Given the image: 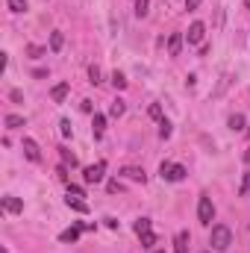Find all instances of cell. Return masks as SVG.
Segmentation results:
<instances>
[{
	"mask_svg": "<svg viewBox=\"0 0 250 253\" xmlns=\"http://www.w3.org/2000/svg\"><path fill=\"white\" fill-rule=\"evenodd\" d=\"M209 245H212V251L224 253L230 245H233V233H230V227H224V224H218V227H212V236H209Z\"/></svg>",
	"mask_w": 250,
	"mask_h": 253,
	"instance_id": "6da1fadb",
	"label": "cell"
},
{
	"mask_svg": "<svg viewBox=\"0 0 250 253\" xmlns=\"http://www.w3.org/2000/svg\"><path fill=\"white\" fill-rule=\"evenodd\" d=\"M159 174H162V180H168V183H180V180H186V168L183 165H177V162H162L159 165Z\"/></svg>",
	"mask_w": 250,
	"mask_h": 253,
	"instance_id": "7a4b0ae2",
	"label": "cell"
},
{
	"mask_svg": "<svg viewBox=\"0 0 250 253\" xmlns=\"http://www.w3.org/2000/svg\"><path fill=\"white\" fill-rule=\"evenodd\" d=\"M212 218H215V206H212V200H209L206 194H200V200H197V221L209 227Z\"/></svg>",
	"mask_w": 250,
	"mask_h": 253,
	"instance_id": "3957f363",
	"label": "cell"
},
{
	"mask_svg": "<svg viewBox=\"0 0 250 253\" xmlns=\"http://www.w3.org/2000/svg\"><path fill=\"white\" fill-rule=\"evenodd\" d=\"M103 177H106V162L103 159L85 168V183H103Z\"/></svg>",
	"mask_w": 250,
	"mask_h": 253,
	"instance_id": "277c9868",
	"label": "cell"
},
{
	"mask_svg": "<svg viewBox=\"0 0 250 253\" xmlns=\"http://www.w3.org/2000/svg\"><path fill=\"white\" fill-rule=\"evenodd\" d=\"M203 36H206V24L194 21V24L188 27V44H200V42H203Z\"/></svg>",
	"mask_w": 250,
	"mask_h": 253,
	"instance_id": "5b68a950",
	"label": "cell"
},
{
	"mask_svg": "<svg viewBox=\"0 0 250 253\" xmlns=\"http://www.w3.org/2000/svg\"><path fill=\"white\" fill-rule=\"evenodd\" d=\"M121 177L132 180V183H144V180H147L144 168H135V165H126V168H121Z\"/></svg>",
	"mask_w": 250,
	"mask_h": 253,
	"instance_id": "8992f818",
	"label": "cell"
},
{
	"mask_svg": "<svg viewBox=\"0 0 250 253\" xmlns=\"http://www.w3.org/2000/svg\"><path fill=\"white\" fill-rule=\"evenodd\" d=\"M3 212H9V215H18V212H24V203H21L18 197L6 194V197H3Z\"/></svg>",
	"mask_w": 250,
	"mask_h": 253,
	"instance_id": "52a82bcc",
	"label": "cell"
},
{
	"mask_svg": "<svg viewBox=\"0 0 250 253\" xmlns=\"http://www.w3.org/2000/svg\"><path fill=\"white\" fill-rule=\"evenodd\" d=\"M188 239H191V236H188L186 230H180L177 239H174V253H188Z\"/></svg>",
	"mask_w": 250,
	"mask_h": 253,
	"instance_id": "ba28073f",
	"label": "cell"
},
{
	"mask_svg": "<svg viewBox=\"0 0 250 253\" xmlns=\"http://www.w3.org/2000/svg\"><path fill=\"white\" fill-rule=\"evenodd\" d=\"M24 153H27V159H33V162H39V159H42L39 144H36L33 138H24Z\"/></svg>",
	"mask_w": 250,
	"mask_h": 253,
	"instance_id": "9c48e42d",
	"label": "cell"
},
{
	"mask_svg": "<svg viewBox=\"0 0 250 253\" xmlns=\"http://www.w3.org/2000/svg\"><path fill=\"white\" fill-rule=\"evenodd\" d=\"M180 50H183V36L174 33V36L168 39V53H171V56H180Z\"/></svg>",
	"mask_w": 250,
	"mask_h": 253,
	"instance_id": "30bf717a",
	"label": "cell"
},
{
	"mask_svg": "<svg viewBox=\"0 0 250 253\" xmlns=\"http://www.w3.org/2000/svg\"><path fill=\"white\" fill-rule=\"evenodd\" d=\"M68 83H59V85H53V91H50V97H53V103H62L65 97H68Z\"/></svg>",
	"mask_w": 250,
	"mask_h": 253,
	"instance_id": "8fae6325",
	"label": "cell"
},
{
	"mask_svg": "<svg viewBox=\"0 0 250 253\" xmlns=\"http://www.w3.org/2000/svg\"><path fill=\"white\" fill-rule=\"evenodd\" d=\"M65 203H68L71 209H77V212H88V203H83V200H80V197H74V194H68V197H65Z\"/></svg>",
	"mask_w": 250,
	"mask_h": 253,
	"instance_id": "7c38bea8",
	"label": "cell"
},
{
	"mask_svg": "<svg viewBox=\"0 0 250 253\" xmlns=\"http://www.w3.org/2000/svg\"><path fill=\"white\" fill-rule=\"evenodd\" d=\"M80 230H83V227H68L62 236H59V242H65V245H68V242H77V239H80Z\"/></svg>",
	"mask_w": 250,
	"mask_h": 253,
	"instance_id": "4fadbf2b",
	"label": "cell"
},
{
	"mask_svg": "<svg viewBox=\"0 0 250 253\" xmlns=\"http://www.w3.org/2000/svg\"><path fill=\"white\" fill-rule=\"evenodd\" d=\"M144 233H153L150 230V218H138L135 221V236H144Z\"/></svg>",
	"mask_w": 250,
	"mask_h": 253,
	"instance_id": "5bb4252c",
	"label": "cell"
},
{
	"mask_svg": "<svg viewBox=\"0 0 250 253\" xmlns=\"http://www.w3.org/2000/svg\"><path fill=\"white\" fill-rule=\"evenodd\" d=\"M91 126H94V135H103V129H106V118L94 112V121H91Z\"/></svg>",
	"mask_w": 250,
	"mask_h": 253,
	"instance_id": "9a60e30c",
	"label": "cell"
},
{
	"mask_svg": "<svg viewBox=\"0 0 250 253\" xmlns=\"http://www.w3.org/2000/svg\"><path fill=\"white\" fill-rule=\"evenodd\" d=\"M230 129L242 132V129H245V115H239V112H236V115H230Z\"/></svg>",
	"mask_w": 250,
	"mask_h": 253,
	"instance_id": "2e32d148",
	"label": "cell"
},
{
	"mask_svg": "<svg viewBox=\"0 0 250 253\" xmlns=\"http://www.w3.org/2000/svg\"><path fill=\"white\" fill-rule=\"evenodd\" d=\"M124 100H121V97H118V100H112V106H109V112H112V118H121V115H124Z\"/></svg>",
	"mask_w": 250,
	"mask_h": 253,
	"instance_id": "e0dca14e",
	"label": "cell"
},
{
	"mask_svg": "<svg viewBox=\"0 0 250 253\" xmlns=\"http://www.w3.org/2000/svg\"><path fill=\"white\" fill-rule=\"evenodd\" d=\"M171 132H174V126H171V121H159V138H171Z\"/></svg>",
	"mask_w": 250,
	"mask_h": 253,
	"instance_id": "ac0fdd59",
	"label": "cell"
},
{
	"mask_svg": "<svg viewBox=\"0 0 250 253\" xmlns=\"http://www.w3.org/2000/svg\"><path fill=\"white\" fill-rule=\"evenodd\" d=\"M3 124L9 126V129H18V126H24V118H21V115H6Z\"/></svg>",
	"mask_w": 250,
	"mask_h": 253,
	"instance_id": "d6986e66",
	"label": "cell"
},
{
	"mask_svg": "<svg viewBox=\"0 0 250 253\" xmlns=\"http://www.w3.org/2000/svg\"><path fill=\"white\" fill-rule=\"evenodd\" d=\"M62 33H53V36H50V50H53V53H59V50H62Z\"/></svg>",
	"mask_w": 250,
	"mask_h": 253,
	"instance_id": "ffe728a7",
	"label": "cell"
},
{
	"mask_svg": "<svg viewBox=\"0 0 250 253\" xmlns=\"http://www.w3.org/2000/svg\"><path fill=\"white\" fill-rule=\"evenodd\" d=\"M138 239H141V248H147V251L156 245V233H144V236H138Z\"/></svg>",
	"mask_w": 250,
	"mask_h": 253,
	"instance_id": "44dd1931",
	"label": "cell"
},
{
	"mask_svg": "<svg viewBox=\"0 0 250 253\" xmlns=\"http://www.w3.org/2000/svg\"><path fill=\"white\" fill-rule=\"evenodd\" d=\"M147 9H150V0H135V15H138V18H144Z\"/></svg>",
	"mask_w": 250,
	"mask_h": 253,
	"instance_id": "7402d4cb",
	"label": "cell"
},
{
	"mask_svg": "<svg viewBox=\"0 0 250 253\" xmlns=\"http://www.w3.org/2000/svg\"><path fill=\"white\" fill-rule=\"evenodd\" d=\"M27 53H30L33 59H42V56H44L47 50H44V47H39V44H30V47H27Z\"/></svg>",
	"mask_w": 250,
	"mask_h": 253,
	"instance_id": "603a6c76",
	"label": "cell"
},
{
	"mask_svg": "<svg viewBox=\"0 0 250 253\" xmlns=\"http://www.w3.org/2000/svg\"><path fill=\"white\" fill-rule=\"evenodd\" d=\"M9 9L21 15V12H27V0H9Z\"/></svg>",
	"mask_w": 250,
	"mask_h": 253,
	"instance_id": "cb8c5ba5",
	"label": "cell"
},
{
	"mask_svg": "<svg viewBox=\"0 0 250 253\" xmlns=\"http://www.w3.org/2000/svg\"><path fill=\"white\" fill-rule=\"evenodd\" d=\"M147 112H150V118H153V121H162V106H159V103H150V109H147Z\"/></svg>",
	"mask_w": 250,
	"mask_h": 253,
	"instance_id": "d4e9b609",
	"label": "cell"
},
{
	"mask_svg": "<svg viewBox=\"0 0 250 253\" xmlns=\"http://www.w3.org/2000/svg\"><path fill=\"white\" fill-rule=\"evenodd\" d=\"M112 83H115V88H126V80H124V74H121V71H115V74H112Z\"/></svg>",
	"mask_w": 250,
	"mask_h": 253,
	"instance_id": "484cf974",
	"label": "cell"
},
{
	"mask_svg": "<svg viewBox=\"0 0 250 253\" xmlns=\"http://www.w3.org/2000/svg\"><path fill=\"white\" fill-rule=\"evenodd\" d=\"M88 80H91L94 85L100 83V68H97V65H91V68H88Z\"/></svg>",
	"mask_w": 250,
	"mask_h": 253,
	"instance_id": "4316f807",
	"label": "cell"
},
{
	"mask_svg": "<svg viewBox=\"0 0 250 253\" xmlns=\"http://www.w3.org/2000/svg\"><path fill=\"white\" fill-rule=\"evenodd\" d=\"M62 162H65V165H71V168H74V165H77V156H74L71 150H62Z\"/></svg>",
	"mask_w": 250,
	"mask_h": 253,
	"instance_id": "83f0119b",
	"label": "cell"
},
{
	"mask_svg": "<svg viewBox=\"0 0 250 253\" xmlns=\"http://www.w3.org/2000/svg\"><path fill=\"white\" fill-rule=\"evenodd\" d=\"M239 194H250V171H245V180H242V189Z\"/></svg>",
	"mask_w": 250,
	"mask_h": 253,
	"instance_id": "f1b7e54d",
	"label": "cell"
},
{
	"mask_svg": "<svg viewBox=\"0 0 250 253\" xmlns=\"http://www.w3.org/2000/svg\"><path fill=\"white\" fill-rule=\"evenodd\" d=\"M68 194H74V197H85V191L80 189V186H71V183H68Z\"/></svg>",
	"mask_w": 250,
	"mask_h": 253,
	"instance_id": "f546056e",
	"label": "cell"
},
{
	"mask_svg": "<svg viewBox=\"0 0 250 253\" xmlns=\"http://www.w3.org/2000/svg\"><path fill=\"white\" fill-rule=\"evenodd\" d=\"M59 126H62V135L68 138L71 135V121H59Z\"/></svg>",
	"mask_w": 250,
	"mask_h": 253,
	"instance_id": "4dcf8cb0",
	"label": "cell"
},
{
	"mask_svg": "<svg viewBox=\"0 0 250 253\" xmlns=\"http://www.w3.org/2000/svg\"><path fill=\"white\" fill-rule=\"evenodd\" d=\"M200 6V0H186V9H197Z\"/></svg>",
	"mask_w": 250,
	"mask_h": 253,
	"instance_id": "1f68e13d",
	"label": "cell"
},
{
	"mask_svg": "<svg viewBox=\"0 0 250 253\" xmlns=\"http://www.w3.org/2000/svg\"><path fill=\"white\" fill-rule=\"evenodd\" d=\"M245 162H248V165H250V147H248V150H245Z\"/></svg>",
	"mask_w": 250,
	"mask_h": 253,
	"instance_id": "d6a6232c",
	"label": "cell"
},
{
	"mask_svg": "<svg viewBox=\"0 0 250 253\" xmlns=\"http://www.w3.org/2000/svg\"><path fill=\"white\" fill-rule=\"evenodd\" d=\"M245 6H248V9H250V0H245Z\"/></svg>",
	"mask_w": 250,
	"mask_h": 253,
	"instance_id": "836d02e7",
	"label": "cell"
},
{
	"mask_svg": "<svg viewBox=\"0 0 250 253\" xmlns=\"http://www.w3.org/2000/svg\"><path fill=\"white\" fill-rule=\"evenodd\" d=\"M156 253H159V251H156Z\"/></svg>",
	"mask_w": 250,
	"mask_h": 253,
	"instance_id": "e575fe53",
	"label": "cell"
}]
</instances>
